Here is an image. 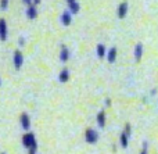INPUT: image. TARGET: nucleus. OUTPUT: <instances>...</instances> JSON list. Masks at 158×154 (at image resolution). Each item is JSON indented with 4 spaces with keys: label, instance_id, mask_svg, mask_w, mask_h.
Returning <instances> with one entry per match:
<instances>
[{
    "label": "nucleus",
    "instance_id": "obj_1",
    "mask_svg": "<svg viewBox=\"0 0 158 154\" xmlns=\"http://www.w3.org/2000/svg\"><path fill=\"white\" fill-rule=\"evenodd\" d=\"M97 140H98L97 131L92 129V128L86 129V132H85V142H86V143H89V144H94Z\"/></svg>",
    "mask_w": 158,
    "mask_h": 154
},
{
    "label": "nucleus",
    "instance_id": "obj_2",
    "mask_svg": "<svg viewBox=\"0 0 158 154\" xmlns=\"http://www.w3.org/2000/svg\"><path fill=\"white\" fill-rule=\"evenodd\" d=\"M35 142H36V139L32 132H28L22 136V146H24L25 149H29V147L32 146V143H35Z\"/></svg>",
    "mask_w": 158,
    "mask_h": 154
},
{
    "label": "nucleus",
    "instance_id": "obj_3",
    "mask_svg": "<svg viewBox=\"0 0 158 154\" xmlns=\"http://www.w3.org/2000/svg\"><path fill=\"white\" fill-rule=\"evenodd\" d=\"M13 61H14V67L15 69H21L22 64H24V56L19 50H15L14 52V57H13Z\"/></svg>",
    "mask_w": 158,
    "mask_h": 154
},
{
    "label": "nucleus",
    "instance_id": "obj_4",
    "mask_svg": "<svg viewBox=\"0 0 158 154\" xmlns=\"http://www.w3.org/2000/svg\"><path fill=\"white\" fill-rule=\"evenodd\" d=\"M8 36V29H7V22L4 18H0V40L6 42Z\"/></svg>",
    "mask_w": 158,
    "mask_h": 154
},
{
    "label": "nucleus",
    "instance_id": "obj_5",
    "mask_svg": "<svg viewBox=\"0 0 158 154\" xmlns=\"http://www.w3.org/2000/svg\"><path fill=\"white\" fill-rule=\"evenodd\" d=\"M128 3L126 2H122L119 6H118V10H117V15H118V18H125L126 17V14H128Z\"/></svg>",
    "mask_w": 158,
    "mask_h": 154
},
{
    "label": "nucleus",
    "instance_id": "obj_6",
    "mask_svg": "<svg viewBox=\"0 0 158 154\" xmlns=\"http://www.w3.org/2000/svg\"><path fill=\"white\" fill-rule=\"evenodd\" d=\"M60 21H61V24H63L64 27H68V25H71V22H72V14L69 13V10L64 11V13L61 14Z\"/></svg>",
    "mask_w": 158,
    "mask_h": 154
},
{
    "label": "nucleus",
    "instance_id": "obj_7",
    "mask_svg": "<svg viewBox=\"0 0 158 154\" xmlns=\"http://www.w3.org/2000/svg\"><path fill=\"white\" fill-rule=\"evenodd\" d=\"M19 121H21L22 129L28 131V129L31 128V118H29V115H28L27 113H22V114H21V118H19Z\"/></svg>",
    "mask_w": 158,
    "mask_h": 154
},
{
    "label": "nucleus",
    "instance_id": "obj_8",
    "mask_svg": "<svg viewBox=\"0 0 158 154\" xmlns=\"http://www.w3.org/2000/svg\"><path fill=\"white\" fill-rule=\"evenodd\" d=\"M68 60H69V49L65 46V44H63L60 49V61L67 63Z\"/></svg>",
    "mask_w": 158,
    "mask_h": 154
},
{
    "label": "nucleus",
    "instance_id": "obj_9",
    "mask_svg": "<svg viewBox=\"0 0 158 154\" xmlns=\"http://www.w3.org/2000/svg\"><path fill=\"white\" fill-rule=\"evenodd\" d=\"M69 69L68 68H63L60 71V74H58V81H60L61 83H65V82H68V79H69Z\"/></svg>",
    "mask_w": 158,
    "mask_h": 154
},
{
    "label": "nucleus",
    "instance_id": "obj_10",
    "mask_svg": "<svg viewBox=\"0 0 158 154\" xmlns=\"http://www.w3.org/2000/svg\"><path fill=\"white\" fill-rule=\"evenodd\" d=\"M106 57H107L108 63H111V64L115 63V60H117V47H111V49L106 53Z\"/></svg>",
    "mask_w": 158,
    "mask_h": 154
},
{
    "label": "nucleus",
    "instance_id": "obj_11",
    "mask_svg": "<svg viewBox=\"0 0 158 154\" xmlns=\"http://www.w3.org/2000/svg\"><path fill=\"white\" fill-rule=\"evenodd\" d=\"M27 17L29 19H35L36 17H38V8H36V6H33V4L28 6V8H27Z\"/></svg>",
    "mask_w": 158,
    "mask_h": 154
},
{
    "label": "nucleus",
    "instance_id": "obj_12",
    "mask_svg": "<svg viewBox=\"0 0 158 154\" xmlns=\"http://www.w3.org/2000/svg\"><path fill=\"white\" fill-rule=\"evenodd\" d=\"M135 60L136 61H140L143 57V44L142 43H137L136 46H135Z\"/></svg>",
    "mask_w": 158,
    "mask_h": 154
},
{
    "label": "nucleus",
    "instance_id": "obj_13",
    "mask_svg": "<svg viewBox=\"0 0 158 154\" xmlns=\"http://www.w3.org/2000/svg\"><path fill=\"white\" fill-rule=\"evenodd\" d=\"M97 124H98V127H100V128L106 127V111H104V110L98 111V114H97Z\"/></svg>",
    "mask_w": 158,
    "mask_h": 154
},
{
    "label": "nucleus",
    "instance_id": "obj_14",
    "mask_svg": "<svg viewBox=\"0 0 158 154\" xmlns=\"http://www.w3.org/2000/svg\"><path fill=\"white\" fill-rule=\"evenodd\" d=\"M68 6H69V13L71 14H78L79 10H81V6H79V3L77 2V0L72 2V3H68Z\"/></svg>",
    "mask_w": 158,
    "mask_h": 154
},
{
    "label": "nucleus",
    "instance_id": "obj_15",
    "mask_svg": "<svg viewBox=\"0 0 158 154\" xmlns=\"http://www.w3.org/2000/svg\"><path fill=\"white\" fill-rule=\"evenodd\" d=\"M96 53H97V57L98 58H104L106 57V46L104 44H97V49H96Z\"/></svg>",
    "mask_w": 158,
    "mask_h": 154
},
{
    "label": "nucleus",
    "instance_id": "obj_16",
    "mask_svg": "<svg viewBox=\"0 0 158 154\" xmlns=\"http://www.w3.org/2000/svg\"><path fill=\"white\" fill-rule=\"evenodd\" d=\"M119 140H121V146H122L123 149H126V147H128V140H129V136L126 135L125 132H122V133H121V139H119Z\"/></svg>",
    "mask_w": 158,
    "mask_h": 154
},
{
    "label": "nucleus",
    "instance_id": "obj_17",
    "mask_svg": "<svg viewBox=\"0 0 158 154\" xmlns=\"http://www.w3.org/2000/svg\"><path fill=\"white\" fill-rule=\"evenodd\" d=\"M8 7V0H0V10L6 11Z\"/></svg>",
    "mask_w": 158,
    "mask_h": 154
},
{
    "label": "nucleus",
    "instance_id": "obj_18",
    "mask_svg": "<svg viewBox=\"0 0 158 154\" xmlns=\"http://www.w3.org/2000/svg\"><path fill=\"white\" fill-rule=\"evenodd\" d=\"M140 154H148V143L147 142H143V149H142V152H140Z\"/></svg>",
    "mask_w": 158,
    "mask_h": 154
},
{
    "label": "nucleus",
    "instance_id": "obj_19",
    "mask_svg": "<svg viewBox=\"0 0 158 154\" xmlns=\"http://www.w3.org/2000/svg\"><path fill=\"white\" fill-rule=\"evenodd\" d=\"M123 132H125L128 136H131V133H132V127H131V124H126V125H125V131H123Z\"/></svg>",
    "mask_w": 158,
    "mask_h": 154
},
{
    "label": "nucleus",
    "instance_id": "obj_20",
    "mask_svg": "<svg viewBox=\"0 0 158 154\" xmlns=\"http://www.w3.org/2000/svg\"><path fill=\"white\" fill-rule=\"evenodd\" d=\"M18 44H19V46H24V44H25V38H24V36H21V38L18 39Z\"/></svg>",
    "mask_w": 158,
    "mask_h": 154
},
{
    "label": "nucleus",
    "instance_id": "obj_21",
    "mask_svg": "<svg viewBox=\"0 0 158 154\" xmlns=\"http://www.w3.org/2000/svg\"><path fill=\"white\" fill-rule=\"evenodd\" d=\"M22 3H24V4H27V6H31V4H32V0H22Z\"/></svg>",
    "mask_w": 158,
    "mask_h": 154
},
{
    "label": "nucleus",
    "instance_id": "obj_22",
    "mask_svg": "<svg viewBox=\"0 0 158 154\" xmlns=\"http://www.w3.org/2000/svg\"><path fill=\"white\" fill-rule=\"evenodd\" d=\"M39 3H40V0H32V4L33 6H38Z\"/></svg>",
    "mask_w": 158,
    "mask_h": 154
},
{
    "label": "nucleus",
    "instance_id": "obj_23",
    "mask_svg": "<svg viewBox=\"0 0 158 154\" xmlns=\"http://www.w3.org/2000/svg\"><path fill=\"white\" fill-rule=\"evenodd\" d=\"M106 106H111V99H107L106 100Z\"/></svg>",
    "mask_w": 158,
    "mask_h": 154
},
{
    "label": "nucleus",
    "instance_id": "obj_24",
    "mask_svg": "<svg viewBox=\"0 0 158 154\" xmlns=\"http://www.w3.org/2000/svg\"><path fill=\"white\" fill-rule=\"evenodd\" d=\"M157 93V89H153V90H151V94H153V96H154V94H156Z\"/></svg>",
    "mask_w": 158,
    "mask_h": 154
},
{
    "label": "nucleus",
    "instance_id": "obj_25",
    "mask_svg": "<svg viewBox=\"0 0 158 154\" xmlns=\"http://www.w3.org/2000/svg\"><path fill=\"white\" fill-rule=\"evenodd\" d=\"M67 2H68V3H72V2H75V0H67Z\"/></svg>",
    "mask_w": 158,
    "mask_h": 154
},
{
    "label": "nucleus",
    "instance_id": "obj_26",
    "mask_svg": "<svg viewBox=\"0 0 158 154\" xmlns=\"http://www.w3.org/2000/svg\"><path fill=\"white\" fill-rule=\"evenodd\" d=\"M0 86H2V79H0Z\"/></svg>",
    "mask_w": 158,
    "mask_h": 154
},
{
    "label": "nucleus",
    "instance_id": "obj_27",
    "mask_svg": "<svg viewBox=\"0 0 158 154\" xmlns=\"http://www.w3.org/2000/svg\"><path fill=\"white\" fill-rule=\"evenodd\" d=\"M0 154H6V153H0Z\"/></svg>",
    "mask_w": 158,
    "mask_h": 154
}]
</instances>
